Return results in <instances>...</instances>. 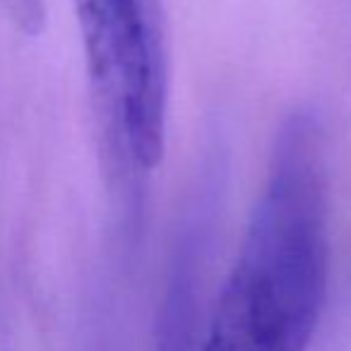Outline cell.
<instances>
[{"label":"cell","instance_id":"1","mask_svg":"<svg viewBox=\"0 0 351 351\" xmlns=\"http://www.w3.org/2000/svg\"><path fill=\"white\" fill-rule=\"evenodd\" d=\"M330 159L320 116L279 121L243 239L197 351H308L330 291Z\"/></svg>","mask_w":351,"mask_h":351},{"label":"cell","instance_id":"2","mask_svg":"<svg viewBox=\"0 0 351 351\" xmlns=\"http://www.w3.org/2000/svg\"><path fill=\"white\" fill-rule=\"evenodd\" d=\"M99 147L121 186L152 176L169 130V63L156 0H73Z\"/></svg>","mask_w":351,"mask_h":351},{"label":"cell","instance_id":"3","mask_svg":"<svg viewBox=\"0 0 351 351\" xmlns=\"http://www.w3.org/2000/svg\"><path fill=\"white\" fill-rule=\"evenodd\" d=\"M0 12L25 36H39L46 27L44 0H0Z\"/></svg>","mask_w":351,"mask_h":351}]
</instances>
